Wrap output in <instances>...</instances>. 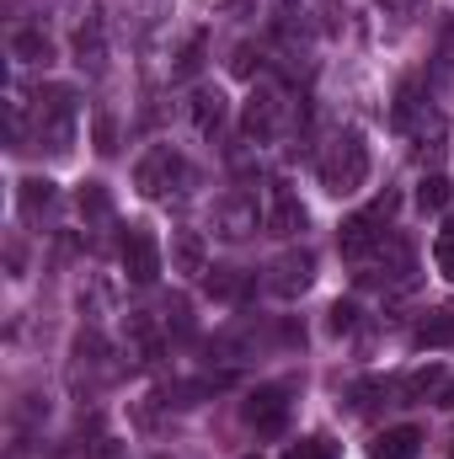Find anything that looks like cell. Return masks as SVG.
<instances>
[{"instance_id": "11", "label": "cell", "mask_w": 454, "mask_h": 459, "mask_svg": "<svg viewBox=\"0 0 454 459\" xmlns=\"http://www.w3.org/2000/svg\"><path fill=\"white\" fill-rule=\"evenodd\" d=\"M417 449H423V428H385L374 444H369V459H417Z\"/></svg>"}, {"instance_id": "25", "label": "cell", "mask_w": 454, "mask_h": 459, "mask_svg": "<svg viewBox=\"0 0 454 459\" xmlns=\"http://www.w3.org/2000/svg\"><path fill=\"white\" fill-rule=\"evenodd\" d=\"M92 144H97V155H113V150H118V123L108 113L92 117Z\"/></svg>"}, {"instance_id": "14", "label": "cell", "mask_w": 454, "mask_h": 459, "mask_svg": "<svg viewBox=\"0 0 454 459\" xmlns=\"http://www.w3.org/2000/svg\"><path fill=\"white\" fill-rule=\"evenodd\" d=\"M75 209H81V220H86V225H102V220H113V193H108L102 182H81Z\"/></svg>"}, {"instance_id": "16", "label": "cell", "mask_w": 454, "mask_h": 459, "mask_svg": "<svg viewBox=\"0 0 454 459\" xmlns=\"http://www.w3.org/2000/svg\"><path fill=\"white\" fill-rule=\"evenodd\" d=\"M204 289H209V299H225L230 305V299H246V294H251V278H246L240 267H214Z\"/></svg>"}, {"instance_id": "1", "label": "cell", "mask_w": 454, "mask_h": 459, "mask_svg": "<svg viewBox=\"0 0 454 459\" xmlns=\"http://www.w3.org/2000/svg\"><path fill=\"white\" fill-rule=\"evenodd\" d=\"M321 187L332 193V198H347V193H358L363 182H369V144H363V134L358 128H347L332 139V150L321 155Z\"/></svg>"}, {"instance_id": "26", "label": "cell", "mask_w": 454, "mask_h": 459, "mask_svg": "<svg viewBox=\"0 0 454 459\" xmlns=\"http://www.w3.org/2000/svg\"><path fill=\"white\" fill-rule=\"evenodd\" d=\"M433 262H439L444 278H454V220L439 230V240H433Z\"/></svg>"}, {"instance_id": "12", "label": "cell", "mask_w": 454, "mask_h": 459, "mask_svg": "<svg viewBox=\"0 0 454 459\" xmlns=\"http://www.w3.org/2000/svg\"><path fill=\"white\" fill-rule=\"evenodd\" d=\"M171 267L188 273V278L209 273V251H204V235H198V230H177V235H171Z\"/></svg>"}, {"instance_id": "15", "label": "cell", "mask_w": 454, "mask_h": 459, "mask_svg": "<svg viewBox=\"0 0 454 459\" xmlns=\"http://www.w3.org/2000/svg\"><path fill=\"white\" fill-rule=\"evenodd\" d=\"M193 123H198L204 139L220 134V128H225V97H220V91H193Z\"/></svg>"}, {"instance_id": "9", "label": "cell", "mask_w": 454, "mask_h": 459, "mask_svg": "<svg viewBox=\"0 0 454 459\" xmlns=\"http://www.w3.org/2000/svg\"><path fill=\"white\" fill-rule=\"evenodd\" d=\"M267 230H273V235H300V230H305V204L294 198V187H289V182H273Z\"/></svg>"}, {"instance_id": "21", "label": "cell", "mask_w": 454, "mask_h": 459, "mask_svg": "<svg viewBox=\"0 0 454 459\" xmlns=\"http://www.w3.org/2000/svg\"><path fill=\"white\" fill-rule=\"evenodd\" d=\"M439 385H444V368H439V363H428V368H417V374H406V379H401V395H406V401H423V395H433Z\"/></svg>"}, {"instance_id": "20", "label": "cell", "mask_w": 454, "mask_h": 459, "mask_svg": "<svg viewBox=\"0 0 454 459\" xmlns=\"http://www.w3.org/2000/svg\"><path fill=\"white\" fill-rule=\"evenodd\" d=\"M417 113H423V86H417V81H406V86L396 91V108H390V117H396V128H412V123H417Z\"/></svg>"}, {"instance_id": "4", "label": "cell", "mask_w": 454, "mask_h": 459, "mask_svg": "<svg viewBox=\"0 0 454 459\" xmlns=\"http://www.w3.org/2000/svg\"><path fill=\"white\" fill-rule=\"evenodd\" d=\"M118 262H123L128 283H155L161 278V240L150 230H128L123 246H118Z\"/></svg>"}, {"instance_id": "8", "label": "cell", "mask_w": 454, "mask_h": 459, "mask_svg": "<svg viewBox=\"0 0 454 459\" xmlns=\"http://www.w3.org/2000/svg\"><path fill=\"white\" fill-rule=\"evenodd\" d=\"M278 113H284V102H278V91H273V86H257V91H251V102H246V117H240V128H246V139H257V144H267V139L278 134Z\"/></svg>"}, {"instance_id": "29", "label": "cell", "mask_w": 454, "mask_h": 459, "mask_svg": "<svg viewBox=\"0 0 454 459\" xmlns=\"http://www.w3.org/2000/svg\"><path fill=\"white\" fill-rule=\"evenodd\" d=\"M198 65H204V32H193V38H188V48H182V59H177V70H182V75H193Z\"/></svg>"}, {"instance_id": "33", "label": "cell", "mask_w": 454, "mask_h": 459, "mask_svg": "<svg viewBox=\"0 0 454 459\" xmlns=\"http://www.w3.org/2000/svg\"><path fill=\"white\" fill-rule=\"evenodd\" d=\"M450 459H454V455H450Z\"/></svg>"}, {"instance_id": "3", "label": "cell", "mask_w": 454, "mask_h": 459, "mask_svg": "<svg viewBox=\"0 0 454 459\" xmlns=\"http://www.w3.org/2000/svg\"><path fill=\"white\" fill-rule=\"evenodd\" d=\"M38 139L54 155L70 150V139H75V91L70 86H43L38 91Z\"/></svg>"}, {"instance_id": "23", "label": "cell", "mask_w": 454, "mask_h": 459, "mask_svg": "<svg viewBox=\"0 0 454 459\" xmlns=\"http://www.w3.org/2000/svg\"><path fill=\"white\" fill-rule=\"evenodd\" d=\"M123 332H128V342L139 347L144 358H155V321H150V316H128Z\"/></svg>"}, {"instance_id": "32", "label": "cell", "mask_w": 454, "mask_h": 459, "mask_svg": "<svg viewBox=\"0 0 454 459\" xmlns=\"http://www.w3.org/2000/svg\"><path fill=\"white\" fill-rule=\"evenodd\" d=\"M251 59H257V54H251V48H240V54H235V75H251V70H257Z\"/></svg>"}, {"instance_id": "5", "label": "cell", "mask_w": 454, "mask_h": 459, "mask_svg": "<svg viewBox=\"0 0 454 459\" xmlns=\"http://www.w3.org/2000/svg\"><path fill=\"white\" fill-rule=\"evenodd\" d=\"M240 417H246V428H257V438L284 433V428H289V401H284V385H262V390H251V395H246V406H240Z\"/></svg>"}, {"instance_id": "22", "label": "cell", "mask_w": 454, "mask_h": 459, "mask_svg": "<svg viewBox=\"0 0 454 459\" xmlns=\"http://www.w3.org/2000/svg\"><path fill=\"white\" fill-rule=\"evenodd\" d=\"M75 54H81V65H86V59H92V65L102 59V22H97V11H92L86 27L75 32Z\"/></svg>"}, {"instance_id": "27", "label": "cell", "mask_w": 454, "mask_h": 459, "mask_svg": "<svg viewBox=\"0 0 454 459\" xmlns=\"http://www.w3.org/2000/svg\"><path fill=\"white\" fill-rule=\"evenodd\" d=\"M385 16H396V22H412V16H423V5L428 0H374Z\"/></svg>"}, {"instance_id": "10", "label": "cell", "mask_w": 454, "mask_h": 459, "mask_svg": "<svg viewBox=\"0 0 454 459\" xmlns=\"http://www.w3.org/2000/svg\"><path fill=\"white\" fill-rule=\"evenodd\" d=\"M214 225L225 240H246L251 230H257V198H246V193H230L225 204L214 209Z\"/></svg>"}, {"instance_id": "17", "label": "cell", "mask_w": 454, "mask_h": 459, "mask_svg": "<svg viewBox=\"0 0 454 459\" xmlns=\"http://www.w3.org/2000/svg\"><path fill=\"white\" fill-rule=\"evenodd\" d=\"M412 342L423 347V352H428V347H454V310H450V305H444V310H433V316L417 326V337H412Z\"/></svg>"}, {"instance_id": "24", "label": "cell", "mask_w": 454, "mask_h": 459, "mask_svg": "<svg viewBox=\"0 0 454 459\" xmlns=\"http://www.w3.org/2000/svg\"><path fill=\"white\" fill-rule=\"evenodd\" d=\"M353 326H358V305H353V299H337V305L327 310V332H332V337H347Z\"/></svg>"}, {"instance_id": "19", "label": "cell", "mask_w": 454, "mask_h": 459, "mask_svg": "<svg viewBox=\"0 0 454 459\" xmlns=\"http://www.w3.org/2000/svg\"><path fill=\"white\" fill-rule=\"evenodd\" d=\"M16 204H22V214H27V220H38V214L54 204V182H48V177H27V182H22V193H16Z\"/></svg>"}, {"instance_id": "6", "label": "cell", "mask_w": 454, "mask_h": 459, "mask_svg": "<svg viewBox=\"0 0 454 459\" xmlns=\"http://www.w3.org/2000/svg\"><path fill=\"white\" fill-rule=\"evenodd\" d=\"M316 283V256L310 251H284L273 267H267V289L278 294V299H294V294H305Z\"/></svg>"}, {"instance_id": "2", "label": "cell", "mask_w": 454, "mask_h": 459, "mask_svg": "<svg viewBox=\"0 0 454 459\" xmlns=\"http://www.w3.org/2000/svg\"><path fill=\"white\" fill-rule=\"evenodd\" d=\"M134 182L144 198H166V193H188L193 187V166L171 150V144H155L139 166H134Z\"/></svg>"}, {"instance_id": "7", "label": "cell", "mask_w": 454, "mask_h": 459, "mask_svg": "<svg viewBox=\"0 0 454 459\" xmlns=\"http://www.w3.org/2000/svg\"><path fill=\"white\" fill-rule=\"evenodd\" d=\"M385 220H374V209H363V214H353V220H342L337 230V251L347 262H358V256H369V251H380L385 246Z\"/></svg>"}, {"instance_id": "28", "label": "cell", "mask_w": 454, "mask_h": 459, "mask_svg": "<svg viewBox=\"0 0 454 459\" xmlns=\"http://www.w3.org/2000/svg\"><path fill=\"white\" fill-rule=\"evenodd\" d=\"M289 459H337V444H332V438H305Z\"/></svg>"}, {"instance_id": "18", "label": "cell", "mask_w": 454, "mask_h": 459, "mask_svg": "<svg viewBox=\"0 0 454 459\" xmlns=\"http://www.w3.org/2000/svg\"><path fill=\"white\" fill-rule=\"evenodd\" d=\"M450 198H454V182H450V177H439V171H433V177H423V182H417V209H423V214L450 209Z\"/></svg>"}, {"instance_id": "31", "label": "cell", "mask_w": 454, "mask_h": 459, "mask_svg": "<svg viewBox=\"0 0 454 459\" xmlns=\"http://www.w3.org/2000/svg\"><path fill=\"white\" fill-rule=\"evenodd\" d=\"M171 326H177V332H182V337H188V332H193V316H188V305H182V299H177V305H171Z\"/></svg>"}, {"instance_id": "13", "label": "cell", "mask_w": 454, "mask_h": 459, "mask_svg": "<svg viewBox=\"0 0 454 459\" xmlns=\"http://www.w3.org/2000/svg\"><path fill=\"white\" fill-rule=\"evenodd\" d=\"M11 54H16L22 65H48V59H54V43H48L43 27H16V32H11Z\"/></svg>"}, {"instance_id": "30", "label": "cell", "mask_w": 454, "mask_h": 459, "mask_svg": "<svg viewBox=\"0 0 454 459\" xmlns=\"http://www.w3.org/2000/svg\"><path fill=\"white\" fill-rule=\"evenodd\" d=\"M374 395H385V385H380V379L353 385V406H358V411H369V406H374Z\"/></svg>"}]
</instances>
